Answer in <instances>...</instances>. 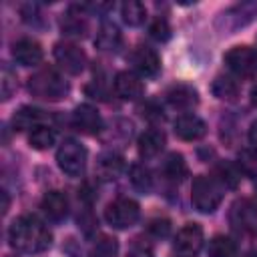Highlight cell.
<instances>
[{
  "label": "cell",
  "instance_id": "obj_29",
  "mask_svg": "<svg viewBox=\"0 0 257 257\" xmlns=\"http://www.w3.org/2000/svg\"><path fill=\"white\" fill-rule=\"evenodd\" d=\"M237 165H239V171L245 173V175H251V177H257V149H243L237 157Z\"/></svg>",
  "mask_w": 257,
  "mask_h": 257
},
{
  "label": "cell",
  "instance_id": "obj_37",
  "mask_svg": "<svg viewBox=\"0 0 257 257\" xmlns=\"http://www.w3.org/2000/svg\"><path fill=\"white\" fill-rule=\"evenodd\" d=\"M251 102H253V104L257 106V84H255V86L251 88Z\"/></svg>",
  "mask_w": 257,
  "mask_h": 257
},
{
  "label": "cell",
  "instance_id": "obj_8",
  "mask_svg": "<svg viewBox=\"0 0 257 257\" xmlns=\"http://www.w3.org/2000/svg\"><path fill=\"white\" fill-rule=\"evenodd\" d=\"M54 60L68 74H80L86 66V54L72 42H58L54 46Z\"/></svg>",
  "mask_w": 257,
  "mask_h": 257
},
{
  "label": "cell",
  "instance_id": "obj_32",
  "mask_svg": "<svg viewBox=\"0 0 257 257\" xmlns=\"http://www.w3.org/2000/svg\"><path fill=\"white\" fill-rule=\"evenodd\" d=\"M0 84H2V98L8 100L12 96V92L16 90V74L8 66L2 68V80H0Z\"/></svg>",
  "mask_w": 257,
  "mask_h": 257
},
{
  "label": "cell",
  "instance_id": "obj_17",
  "mask_svg": "<svg viewBox=\"0 0 257 257\" xmlns=\"http://www.w3.org/2000/svg\"><path fill=\"white\" fill-rule=\"evenodd\" d=\"M124 169V163H122V157L116 155V153H102L98 159H96V177L100 181H112L116 179Z\"/></svg>",
  "mask_w": 257,
  "mask_h": 257
},
{
  "label": "cell",
  "instance_id": "obj_9",
  "mask_svg": "<svg viewBox=\"0 0 257 257\" xmlns=\"http://www.w3.org/2000/svg\"><path fill=\"white\" fill-rule=\"evenodd\" d=\"M203 247V229L197 223H187L175 237L173 249L177 257H197Z\"/></svg>",
  "mask_w": 257,
  "mask_h": 257
},
{
  "label": "cell",
  "instance_id": "obj_1",
  "mask_svg": "<svg viewBox=\"0 0 257 257\" xmlns=\"http://www.w3.org/2000/svg\"><path fill=\"white\" fill-rule=\"evenodd\" d=\"M8 239L10 245L22 253H42L52 243L48 227L34 215H22L14 219L8 229Z\"/></svg>",
  "mask_w": 257,
  "mask_h": 257
},
{
  "label": "cell",
  "instance_id": "obj_33",
  "mask_svg": "<svg viewBox=\"0 0 257 257\" xmlns=\"http://www.w3.org/2000/svg\"><path fill=\"white\" fill-rule=\"evenodd\" d=\"M128 257H153V245L143 239H133L128 247Z\"/></svg>",
  "mask_w": 257,
  "mask_h": 257
},
{
  "label": "cell",
  "instance_id": "obj_4",
  "mask_svg": "<svg viewBox=\"0 0 257 257\" xmlns=\"http://www.w3.org/2000/svg\"><path fill=\"white\" fill-rule=\"evenodd\" d=\"M56 163L64 175L80 177L86 167V149L78 141L66 139L56 151Z\"/></svg>",
  "mask_w": 257,
  "mask_h": 257
},
{
  "label": "cell",
  "instance_id": "obj_35",
  "mask_svg": "<svg viewBox=\"0 0 257 257\" xmlns=\"http://www.w3.org/2000/svg\"><path fill=\"white\" fill-rule=\"evenodd\" d=\"M249 143L253 149H257V120H253L249 126Z\"/></svg>",
  "mask_w": 257,
  "mask_h": 257
},
{
  "label": "cell",
  "instance_id": "obj_18",
  "mask_svg": "<svg viewBox=\"0 0 257 257\" xmlns=\"http://www.w3.org/2000/svg\"><path fill=\"white\" fill-rule=\"evenodd\" d=\"M165 143H167V139H165V133H163V131H159V128H149V131H145V133L139 137L137 147H139L141 157H157V155L165 149Z\"/></svg>",
  "mask_w": 257,
  "mask_h": 257
},
{
  "label": "cell",
  "instance_id": "obj_21",
  "mask_svg": "<svg viewBox=\"0 0 257 257\" xmlns=\"http://www.w3.org/2000/svg\"><path fill=\"white\" fill-rule=\"evenodd\" d=\"M161 171H163V175H165L169 181H175V183H177V181H183V179L187 177L189 167H187L183 155H179V153H171V155L163 161Z\"/></svg>",
  "mask_w": 257,
  "mask_h": 257
},
{
  "label": "cell",
  "instance_id": "obj_24",
  "mask_svg": "<svg viewBox=\"0 0 257 257\" xmlns=\"http://www.w3.org/2000/svg\"><path fill=\"white\" fill-rule=\"evenodd\" d=\"M120 16L128 26H141L147 18V8L139 0H126L120 6Z\"/></svg>",
  "mask_w": 257,
  "mask_h": 257
},
{
  "label": "cell",
  "instance_id": "obj_19",
  "mask_svg": "<svg viewBox=\"0 0 257 257\" xmlns=\"http://www.w3.org/2000/svg\"><path fill=\"white\" fill-rule=\"evenodd\" d=\"M167 100H169L171 106L187 110V108H191V106H195L199 102V96H197V90L193 86H189V84H175V86H171L167 90Z\"/></svg>",
  "mask_w": 257,
  "mask_h": 257
},
{
  "label": "cell",
  "instance_id": "obj_5",
  "mask_svg": "<svg viewBox=\"0 0 257 257\" xmlns=\"http://www.w3.org/2000/svg\"><path fill=\"white\" fill-rule=\"evenodd\" d=\"M139 217H141V207L135 199L128 197H118L112 203H108L104 209V219L114 229H126L135 225Z\"/></svg>",
  "mask_w": 257,
  "mask_h": 257
},
{
  "label": "cell",
  "instance_id": "obj_14",
  "mask_svg": "<svg viewBox=\"0 0 257 257\" xmlns=\"http://www.w3.org/2000/svg\"><path fill=\"white\" fill-rule=\"evenodd\" d=\"M12 58L20 66H34L42 60V46L32 38H20L12 46Z\"/></svg>",
  "mask_w": 257,
  "mask_h": 257
},
{
  "label": "cell",
  "instance_id": "obj_25",
  "mask_svg": "<svg viewBox=\"0 0 257 257\" xmlns=\"http://www.w3.org/2000/svg\"><path fill=\"white\" fill-rule=\"evenodd\" d=\"M213 94L219 98V100H235L237 94H239V84L231 78V76H217L213 80V86H211Z\"/></svg>",
  "mask_w": 257,
  "mask_h": 257
},
{
  "label": "cell",
  "instance_id": "obj_3",
  "mask_svg": "<svg viewBox=\"0 0 257 257\" xmlns=\"http://www.w3.org/2000/svg\"><path fill=\"white\" fill-rule=\"evenodd\" d=\"M223 199V185L215 177L199 175L191 185V203L201 213H213Z\"/></svg>",
  "mask_w": 257,
  "mask_h": 257
},
{
  "label": "cell",
  "instance_id": "obj_22",
  "mask_svg": "<svg viewBox=\"0 0 257 257\" xmlns=\"http://www.w3.org/2000/svg\"><path fill=\"white\" fill-rule=\"evenodd\" d=\"M42 120V112L32 106H22L18 112L12 116V124L16 131H26V128H36Z\"/></svg>",
  "mask_w": 257,
  "mask_h": 257
},
{
  "label": "cell",
  "instance_id": "obj_28",
  "mask_svg": "<svg viewBox=\"0 0 257 257\" xmlns=\"http://www.w3.org/2000/svg\"><path fill=\"white\" fill-rule=\"evenodd\" d=\"M116 253H118V241L108 235H100L90 247V257H116Z\"/></svg>",
  "mask_w": 257,
  "mask_h": 257
},
{
  "label": "cell",
  "instance_id": "obj_15",
  "mask_svg": "<svg viewBox=\"0 0 257 257\" xmlns=\"http://www.w3.org/2000/svg\"><path fill=\"white\" fill-rule=\"evenodd\" d=\"M60 28H62V32L68 34V36H84L86 30H88L84 8H82V6H70V8L66 10V14H62Z\"/></svg>",
  "mask_w": 257,
  "mask_h": 257
},
{
  "label": "cell",
  "instance_id": "obj_27",
  "mask_svg": "<svg viewBox=\"0 0 257 257\" xmlns=\"http://www.w3.org/2000/svg\"><path fill=\"white\" fill-rule=\"evenodd\" d=\"M128 179H131V185L139 191V193H149L153 189V177H151V171L145 167V165H133L131 171H128Z\"/></svg>",
  "mask_w": 257,
  "mask_h": 257
},
{
  "label": "cell",
  "instance_id": "obj_11",
  "mask_svg": "<svg viewBox=\"0 0 257 257\" xmlns=\"http://www.w3.org/2000/svg\"><path fill=\"white\" fill-rule=\"evenodd\" d=\"M131 62L141 76H155L161 70V58L157 50L149 46H137L131 54Z\"/></svg>",
  "mask_w": 257,
  "mask_h": 257
},
{
  "label": "cell",
  "instance_id": "obj_26",
  "mask_svg": "<svg viewBox=\"0 0 257 257\" xmlns=\"http://www.w3.org/2000/svg\"><path fill=\"white\" fill-rule=\"evenodd\" d=\"M54 141H56V133H54L50 126H46V124H38L36 128H32V133H30V137H28L30 147L36 149V151H46V149H50V147L54 145Z\"/></svg>",
  "mask_w": 257,
  "mask_h": 257
},
{
  "label": "cell",
  "instance_id": "obj_13",
  "mask_svg": "<svg viewBox=\"0 0 257 257\" xmlns=\"http://www.w3.org/2000/svg\"><path fill=\"white\" fill-rule=\"evenodd\" d=\"M207 124L197 114H181L175 118V135L183 141H199L205 137Z\"/></svg>",
  "mask_w": 257,
  "mask_h": 257
},
{
  "label": "cell",
  "instance_id": "obj_30",
  "mask_svg": "<svg viewBox=\"0 0 257 257\" xmlns=\"http://www.w3.org/2000/svg\"><path fill=\"white\" fill-rule=\"evenodd\" d=\"M215 179H217L223 187H235V185L239 183V171H237L233 165L223 163V165H219V167L215 169Z\"/></svg>",
  "mask_w": 257,
  "mask_h": 257
},
{
  "label": "cell",
  "instance_id": "obj_10",
  "mask_svg": "<svg viewBox=\"0 0 257 257\" xmlns=\"http://www.w3.org/2000/svg\"><path fill=\"white\" fill-rule=\"evenodd\" d=\"M114 92L122 100H139L145 92V84L139 74H135L131 70H120L114 76Z\"/></svg>",
  "mask_w": 257,
  "mask_h": 257
},
{
  "label": "cell",
  "instance_id": "obj_2",
  "mask_svg": "<svg viewBox=\"0 0 257 257\" xmlns=\"http://www.w3.org/2000/svg\"><path fill=\"white\" fill-rule=\"evenodd\" d=\"M28 90L42 100H60L68 92V82L54 68H42L28 78Z\"/></svg>",
  "mask_w": 257,
  "mask_h": 257
},
{
  "label": "cell",
  "instance_id": "obj_23",
  "mask_svg": "<svg viewBox=\"0 0 257 257\" xmlns=\"http://www.w3.org/2000/svg\"><path fill=\"white\" fill-rule=\"evenodd\" d=\"M207 255L209 257H235L237 255V245L231 237L215 235L207 245Z\"/></svg>",
  "mask_w": 257,
  "mask_h": 257
},
{
  "label": "cell",
  "instance_id": "obj_20",
  "mask_svg": "<svg viewBox=\"0 0 257 257\" xmlns=\"http://www.w3.org/2000/svg\"><path fill=\"white\" fill-rule=\"evenodd\" d=\"M94 44L104 52H116L120 48V44H122V36H120V30L116 28V24L104 22L96 32Z\"/></svg>",
  "mask_w": 257,
  "mask_h": 257
},
{
  "label": "cell",
  "instance_id": "obj_36",
  "mask_svg": "<svg viewBox=\"0 0 257 257\" xmlns=\"http://www.w3.org/2000/svg\"><path fill=\"white\" fill-rule=\"evenodd\" d=\"M2 199H4V203H2V211L6 213V211H8V195H6V191H2Z\"/></svg>",
  "mask_w": 257,
  "mask_h": 257
},
{
  "label": "cell",
  "instance_id": "obj_31",
  "mask_svg": "<svg viewBox=\"0 0 257 257\" xmlns=\"http://www.w3.org/2000/svg\"><path fill=\"white\" fill-rule=\"evenodd\" d=\"M149 34L157 42H165V40L171 38V26H169V22L165 18H157V20H153V24L149 28Z\"/></svg>",
  "mask_w": 257,
  "mask_h": 257
},
{
  "label": "cell",
  "instance_id": "obj_16",
  "mask_svg": "<svg viewBox=\"0 0 257 257\" xmlns=\"http://www.w3.org/2000/svg\"><path fill=\"white\" fill-rule=\"evenodd\" d=\"M44 215L50 219V221H62L66 215H68V199L64 193L60 191H48L44 197H42V203H40Z\"/></svg>",
  "mask_w": 257,
  "mask_h": 257
},
{
  "label": "cell",
  "instance_id": "obj_12",
  "mask_svg": "<svg viewBox=\"0 0 257 257\" xmlns=\"http://www.w3.org/2000/svg\"><path fill=\"white\" fill-rule=\"evenodd\" d=\"M72 124L76 131H80L82 135H96L102 126L100 114L94 106L90 104H78L72 112Z\"/></svg>",
  "mask_w": 257,
  "mask_h": 257
},
{
  "label": "cell",
  "instance_id": "obj_34",
  "mask_svg": "<svg viewBox=\"0 0 257 257\" xmlns=\"http://www.w3.org/2000/svg\"><path fill=\"white\" fill-rule=\"evenodd\" d=\"M149 231L155 235V237H167L169 231H171V223L167 219H153L149 223Z\"/></svg>",
  "mask_w": 257,
  "mask_h": 257
},
{
  "label": "cell",
  "instance_id": "obj_6",
  "mask_svg": "<svg viewBox=\"0 0 257 257\" xmlns=\"http://www.w3.org/2000/svg\"><path fill=\"white\" fill-rule=\"evenodd\" d=\"M229 223L237 233L255 237L257 235V205L249 199H237L231 205Z\"/></svg>",
  "mask_w": 257,
  "mask_h": 257
},
{
  "label": "cell",
  "instance_id": "obj_7",
  "mask_svg": "<svg viewBox=\"0 0 257 257\" xmlns=\"http://www.w3.org/2000/svg\"><path fill=\"white\" fill-rule=\"evenodd\" d=\"M227 68L239 78H253L257 74V50L251 46H233L225 52Z\"/></svg>",
  "mask_w": 257,
  "mask_h": 257
}]
</instances>
